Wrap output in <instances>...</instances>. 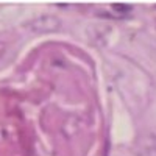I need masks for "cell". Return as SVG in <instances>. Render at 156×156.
Wrapping results in <instances>:
<instances>
[{
	"mask_svg": "<svg viewBox=\"0 0 156 156\" xmlns=\"http://www.w3.org/2000/svg\"><path fill=\"white\" fill-rule=\"evenodd\" d=\"M59 27H61V20L55 16H48V14L39 16L28 23V28L34 33H53L59 30Z\"/></svg>",
	"mask_w": 156,
	"mask_h": 156,
	"instance_id": "1",
	"label": "cell"
},
{
	"mask_svg": "<svg viewBox=\"0 0 156 156\" xmlns=\"http://www.w3.org/2000/svg\"><path fill=\"white\" fill-rule=\"evenodd\" d=\"M134 151L137 156H156V136L147 134L136 140Z\"/></svg>",
	"mask_w": 156,
	"mask_h": 156,
	"instance_id": "2",
	"label": "cell"
},
{
	"mask_svg": "<svg viewBox=\"0 0 156 156\" xmlns=\"http://www.w3.org/2000/svg\"><path fill=\"white\" fill-rule=\"evenodd\" d=\"M112 9H114V11H119V12H125V11L131 9V6L125 5V3H112Z\"/></svg>",
	"mask_w": 156,
	"mask_h": 156,
	"instance_id": "3",
	"label": "cell"
},
{
	"mask_svg": "<svg viewBox=\"0 0 156 156\" xmlns=\"http://www.w3.org/2000/svg\"><path fill=\"white\" fill-rule=\"evenodd\" d=\"M5 48H6V47H5V44H3V42H0V56H2V55L5 53Z\"/></svg>",
	"mask_w": 156,
	"mask_h": 156,
	"instance_id": "4",
	"label": "cell"
}]
</instances>
